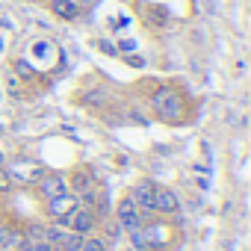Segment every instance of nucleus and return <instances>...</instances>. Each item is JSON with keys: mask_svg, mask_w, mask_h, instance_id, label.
<instances>
[{"mask_svg": "<svg viewBox=\"0 0 251 251\" xmlns=\"http://www.w3.org/2000/svg\"><path fill=\"white\" fill-rule=\"evenodd\" d=\"M148 106H151V112H154L160 121H166V124H180V121H186V98H183L180 89H175V86H160V89L151 95Z\"/></svg>", "mask_w": 251, "mask_h": 251, "instance_id": "nucleus-1", "label": "nucleus"}, {"mask_svg": "<svg viewBox=\"0 0 251 251\" xmlns=\"http://www.w3.org/2000/svg\"><path fill=\"white\" fill-rule=\"evenodd\" d=\"M62 225H65V230H74V233H80V236H89V233H95V227H98V213H95L92 207H74V210L62 219Z\"/></svg>", "mask_w": 251, "mask_h": 251, "instance_id": "nucleus-2", "label": "nucleus"}, {"mask_svg": "<svg viewBox=\"0 0 251 251\" xmlns=\"http://www.w3.org/2000/svg\"><path fill=\"white\" fill-rule=\"evenodd\" d=\"M115 225L121 227V230H139L145 222H142V213H139V207L130 201V198H121L118 201V207H115Z\"/></svg>", "mask_w": 251, "mask_h": 251, "instance_id": "nucleus-3", "label": "nucleus"}, {"mask_svg": "<svg viewBox=\"0 0 251 251\" xmlns=\"http://www.w3.org/2000/svg\"><path fill=\"white\" fill-rule=\"evenodd\" d=\"M127 198L139 207V213H154L157 183H154V180H139V183H133V189H130V195H127Z\"/></svg>", "mask_w": 251, "mask_h": 251, "instance_id": "nucleus-4", "label": "nucleus"}, {"mask_svg": "<svg viewBox=\"0 0 251 251\" xmlns=\"http://www.w3.org/2000/svg\"><path fill=\"white\" fill-rule=\"evenodd\" d=\"M36 186H39V195H42L45 201H50V198L68 192V177H65V175H56V172H48V175H42V177L36 180Z\"/></svg>", "mask_w": 251, "mask_h": 251, "instance_id": "nucleus-5", "label": "nucleus"}, {"mask_svg": "<svg viewBox=\"0 0 251 251\" xmlns=\"http://www.w3.org/2000/svg\"><path fill=\"white\" fill-rule=\"evenodd\" d=\"M74 207H80L77 195L65 192V195H56V198H50V201H48V216H50L53 222H62V219H65Z\"/></svg>", "mask_w": 251, "mask_h": 251, "instance_id": "nucleus-6", "label": "nucleus"}, {"mask_svg": "<svg viewBox=\"0 0 251 251\" xmlns=\"http://www.w3.org/2000/svg\"><path fill=\"white\" fill-rule=\"evenodd\" d=\"M180 207V198L175 189L169 186H157V198H154V213H163V216H172L175 210Z\"/></svg>", "mask_w": 251, "mask_h": 251, "instance_id": "nucleus-7", "label": "nucleus"}, {"mask_svg": "<svg viewBox=\"0 0 251 251\" xmlns=\"http://www.w3.org/2000/svg\"><path fill=\"white\" fill-rule=\"evenodd\" d=\"M48 6L56 18L62 21H77L80 18V6H77V0H48Z\"/></svg>", "mask_w": 251, "mask_h": 251, "instance_id": "nucleus-8", "label": "nucleus"}, {"mask_svg": "<svg viewBox=\"0 0 251 251\" xmlns=\"http://www.w3.org/2000/svg\"><path fill=\"white\" fill-rule=\"evenodd\" d=\"M80 245H83V236L74 233V230H65L53 248H56V251H80Z\"/></svg>", "mask_w": 251, "mask_h": 251, "instance_id": "nucleus-9", "label": "nucleus"}, {"mask_svg": "<svg viewBox=\"0 0 251 251\" xmlns=\"http://www.w3.org/2000/svg\"><path fill=\"white\" fill-rule=\"evenodd\" d=\"M80 251H109V242H106L103 236H95V233H89V236H83V245H80Z\"/></svg>", "mask_w": 251, "mask_h": 251, "instance_id": "nucleus-10", "label": "nucleus"}, {"mask_svg": "<svg viewBox=\"0 0 251 251\" xmlns=\"http://www.w3.org/2000/svg\"><path fill=\"white\" fill-rule=\"evenodd\" d=\"M109 100V95L103 92V89H89L86 95H83V103H92V106H100V103H106Z\"/></svg>", "mask_w": 251, "mask_h": 251, "instance_id": "nucleus-11", "label": "nucleus"}, {"mask_svg": "<svg viewBox=\"0 0 251 251\" xmlns=\"http://www.w3.org/2000/svg\"><path fill=\"white\" fill-rule=\"evenodd\" d=\"M24 239H33V242H45V225H36V222H30L27 227H24V233H21Z\"/></svg>", "mask_w": 251, "mask_h": 251, "instance_id": "nucleus-12", "label": "nucleus"}, {"mask_svg": "<svg viewBox=\"0 0 251 251\" xmlns=\"http://www.w3.org/2000/svg\"><path fill=\"white\" fill-rule=\"evenodd\" d=\"M12 189V175L3 169V166H0V195H6Z\"/></svg>", "mask_w": 251, "mask_h": 251, "instance_id": "nucleus-13", "label": "nucleus"}, {"mask_svg": "<svg viewBox=\"0 0 251 251\" xmlns=\"http://www.w3.org/2000/svg\"><path fill=\"white\" fill-rule=\"evenodd\" d=\"M15 71L24 77V80H30V77H36V71H33V65H27V59H18L15 62Z\"/></svg>", "mask_w": 251, "mask_h": 251, "instance_id": "nucleus-14", "label": "nucleus"}, {"mask_svg": "<svg viewBox=\"0 0 251 251\" xmlns=\"http://www.w3.org/2000/svg\"><path fill=\"white\" fill-rule=\"evenodd\" d=\"M33 251H56V248H53L50 242H36V248H33Z\"/></svg>", "mask_w": 251, "mask_h": 251, "instance_id": "nucleus-15", "label": "nucleus"}, {"mask_svg": "<svg viewBox=\"0 0 251 251\" xmlns=\"http://www.w3.org/2000/svg\"><path fill=\"white\" fill-rule=\"evenodd\" d=\"M127 251H139V248H127Z\"/></svg>", "mask_w": 251, "mask_h": 251, "instance_id": "nucleus-16", "label": "nucleus"}, {"mask_svg": "<svg viewBox=\"0 0 251 251\" xmlns=\"http://www.w3.org/2000/svg\"><path fill=\"white\" fill-rule=\"evenodd\" d=\"M0 166H3V157H0Z\"/></svg>", "mask_w": 251, "mask_h": 251, "instance_id": "nucleus-17", "label": "nucleus"}]
</instances>
